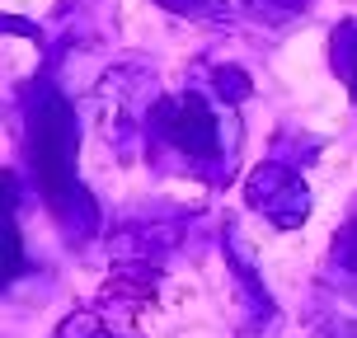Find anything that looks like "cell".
Wrapping results in <instances>:
<instances>
[{
  "label": "cell",
  "mask_w": 357,
  "mask_h": 338,
  "mask_svg": "<svg viewBox=\"0 0 357 338\" xmlns=\"http://www.w3.org/2000/svg\"><path fill=\"white\" fill-rule=\"evenodd\" d=\"M29 160H33L38 188L47 197V207L56 212L61 231H71L75 240H85V235L99 226V212H94L85 183H80V169H75L71 104H66L52 85H38L33 104H29Z\"/></svg>",
  "instance_id": "6da1fadb"
},
{
  "label": "cell",
  "mask_w": 357,
  "mask_h": 338,
  "mask_svg": "<svg viewBox=\"0 0 357 338\" xmlns=\"http://www.w3.org/2000/svg\"><path fill=\"white\" fill-rule=\"evenodd\" d=\"M146 118H151L155 141H160L165 151L183 155V164H216V155L231 160L226 137H221V104L202 99L197 89L178 94V99H160ZM216 169L226 174V164H216Z\"/></svg>",
  "instance_id": "7a4b0ae2"
},
{
  "label": "cell",
  "mask_w": 357,
  "mask_h": 338,
  "mask_svg": "<svg viewBox=\"0 0 357 338\" xmlns=\"http://www.w3.org/2000/svg\"><path fill=\"white\" fill-rule=\"evenodd\" d=\"M245 202L264 221H273L278 231H296V226H305V216H310V188H305V178L291 164H278V160L259 164L245 178Z\"/></svg>",
  "instance_id": "3957f363"
},
{
  "label": "cell",
  "mask_w": 357,
  "mask_h": 338,
  "mask_svg": "<svg viewBox=\"0 0 357 338\" xmlns=\"http://www.w3.org/2000/svg\"><path fill=\"white\" fill-rule=\"evenodd\" d=\"M329 263L339 268L348 282H357V216L339 231V240H334V259H329Z\"/></svg>",
  "instance_id": "277c9868"
},
{
  "label": "cell",
  "mask_w": 357,
  "mask_h": 338,
  "mask_svg": "<svg viewBox=\"0 0 357 338\" xmlns=\"http://www.w3.org/2000/svg\"><path fill=\"white\" fill-rule=\"evenodd\" d=\"M216 99H226V104H240V99H245V94H250V75L245 71H235V66H221V71H216Z\"/></svg>",
  "instance_id": "5b68a950"
},
{
  "label": "cell",
  "mask_w": 357,
  "mask_h": 338,
  "mask_svg": "<svg viewBox=\"0 0 357 338\" xmlns=\"http://www.w3.org/2000/svg\"><path fill=\"white\" fill-rule=\"evenodd\" d=\"M56 338H113V334L104 329V320H99V315L80 310V315H71V320L56 329Z\"/></svg>",
  "instance_id": "8992f818"
},
{
  "label": "cell",
  "mask_w": 357,
  "mask_h": 338,
  "mask_svg": "<svg viewBox=\"0 0 357 338\" xmlns=\"http://www.w3.org/2000/svg\"><path fill=\"white\" fill-rule=\"evenodd\" d=\"M334 66L343 71V80H348L353 94H357V33H353V29H343L339 47H334Z\"/></svg>",
  "instance_id": "52a82bcc"
},
{
  "label": "cell",
  "mask_w": 357,
  "mask_h": 338,
  "mask_svg": "<svg viewBox=\"0 0 357 338\" xmlns=\"http://www.w3.org/2000/svg\"><path fill=\"white\" fill-rule=\"evenodd\" d=\"M24 268V254H19V226H15V212L5 216V277H15Z\"/></svg>",
  "instance_id": "ba28073f"
},
{
  "label": "cell",
  "mask_w": 357,
  "mask_h": 338,
  "mask_svg": "<svg viewBox=\"0 0 357 338\" xmlns=\"http://www.w3.org/2000/svg\"><path fill=\"white\" fill-rule=\"evenodd\" d=\"M165 10H178V15H216L221 0H160Z\"/></svg>",
  "instance_id": "9c48e42d"
},
{
  "label": "cell",
  "mask_w": 357,
  "mask_h": 338,
  "mask_svg": "<svg viewBox=\"0 0 357 338\" xmlns=\"http://www.w3.org/2000/svg\"><path fill=\"white\" fill-rule=\"evenodd\" d=\"M305 0H250V10H259V15H268V19H282V15H291V10H301Z\"/></svg>",
  "instance_id": "30bf717a"
}]
</instances>
